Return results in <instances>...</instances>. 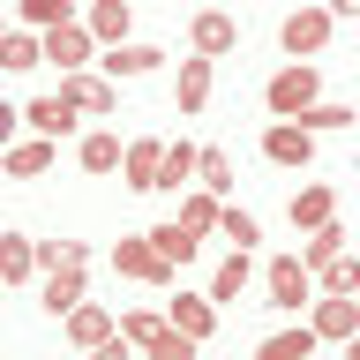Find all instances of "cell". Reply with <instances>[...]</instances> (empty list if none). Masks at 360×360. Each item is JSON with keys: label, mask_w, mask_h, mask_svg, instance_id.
<instances>
[{"label": "cell", "mask_w": 360, "mask_h": 360, "mask_svg": "<svg viewBox=\"0 0 360 360\" xmlns=\"http://www.w3.org/2000/svg\"><path fill=\"white\" fill-rule=\"evenodd\" d=\"M195 188H202V195H218V202L233 195V158H225L218 143H210V150L195 158Z\"/></svg>", "instance_id": "obj_26"}, {"label": "cell", "mask_w": 360, "mask_h": 360, "mask_svg": "<svg viewBox=\"0 0 360 360\" xmlns=\"http://www.w3.org/2000/svg\"><path fill=\"white\" fill-rule=\"evenodd\" d=\"M0 68H8V75H22V68H45L38 30H8V38H0Z\"/></svg>", "instance_id": "obj_28"}, {"label": "cell", "mask_w": 360, "mask_h": 360, "mask_svg": "<svg viewBox=\"0 0 360 360\" xmlns=\"http://www.w3.org/2000/svg\"><path fill=\"white\" fill-rule=\"evenodd\" d=\"M345 360H360V330H353V338H345Z\"/></svg>", "instance_id": "obj_40"}, {"label": "cell", "mask_w": 360, "mask_h": 360, "mask_svg": "<svg viewBox=\"0 0 360 360\" xmlns=\"http://www.w3.org/2000/svg\"><path fill=\"white\" fill-rule=\"evenodd\" d=\"M165 323H173L180 338H195V345H202V338L218 330V308H210V292H180V300H165Z\"/></svg>", "instance_id": "obj_15"}, {"label": "cell", "mask_w": 360, "mask_h": 360, "mask_svg": "<svg viewBox=\"0 0 360 360\" xmlns=\"http://www.w3.org/2000/svg\"><path fill=\"white\" fill-rule=\"evenodd\" d=\"M240 45V22L225 15V8H195L188 15V53H202V60H225Z\"/></svg>", "instance_id": "obj_7"}, {"label": "cell", "mask_w": 360, "mask_h": 360, "mask_svg": "<svg viewBox=\"0 0 360 360\" xmlns=\"http://www.w3.org/2000/svg\"><path fill=\"white\" fill-rule=\"evenodd\" d=\"M315 292H353V300H360V248H345L338 263L315 270Z\"/></svg>", "instance_id": "obj_29"}, {"label": "cell", "mask_w": 360, "mask_h": 360, "mask_svg": "<svg viewBox=\"0 0 360 360\" xmlns=\"http://www.w3.org/2000/svg\"><path fill=\"white\" fill-rule=\"evenodd\" d=\"M38 278V240L30 233H0V285H22Z\"/></svg>", "instance_id": "obj_19"}, {"label": "cell", "mask_w": 360, "mask_h": 360, "mask_svg": "<svg viewBox=\"0 0 360 360\" xmlns=\"http://www.w3.org/2000/svg\"><path fill=\"white\" fill-rule=\"evenodd\" d=\"M45 60L60 68V75H83V68H98V38H90L83 22H60V30H45Z\"/></svg>", "instance_id": "obj_8"}, {"label": "cell", "mask_w": 360, "mask_h": 360, "mask_svg": "<svg viewBox=\"0 0 360 360\" xmlns=\"http://www.w3.org/2000/svg\"><path fill=\"white\" fill-rule=\"evenodd\" d=\"M143 240H150V248H158V255H165V263H173V270H180V263H195V248H202V240H195V233H188V225H180V218L150 225Z\"/></svg>", "instance_id": "obj_21"}, {"label": "cell", "mask_w": 360, "mask_h": 360, "mask_svg": "<svg viewBox=\"0 0 360 360\" xmlns=\"http://www.w3.org/2000/svg\"><path fill=\"white\" fill-rule=\"evenodd\" d=\"M210 75H218V60L188 53V60H180V75H173V105H180V112H202V105H210Z\"/></svg>", "instance_id": "obj_17"}, {"label": "cell", "mask_w": 360, "mask_h": 360, "mask_svg": "<svg viewBox=\"0 0 360 360\" xmlns=\"http://www.w3.org/2000/svg\"><path fill=\"white\" fill-rule=\"evenodd\" d=\"M158 330H165V308H128V315H120V338H128L135 353H143Z\"/></svg>", "instance_id": "obj_35"}, {"label": "cell", "mask_w": 360, "mask_h": 360, "mask_svg": "<svg viewBox=\"0 0 360 360\" xmlns=\"http://www.w3.org/2000/svg\"><path fill=\"white\" fill-rule=\"evenodd\" d=\"M83 360H143V353H135V345H128V338H120V330H112L105 338V345H90V353Z\"/></svg>", "instance_id": "obj_37"}, {"label": "cell", "mask_w": 360, "mask_h": 360, "mask_svg": "<svg viewBox=\"0 0 360 360\" xmlns=\"http://www.w3.org/2000/svg\"><path fill=\"white\" fill-rule=\"evenodd\" d=\"M330 8H323V0H300V8H292L285 22H278V45H285L292 60H315V53H323V45H330Z\"/></svg>", "instance_id": "obj_2"}, {"label": "cell", "mask_w": 360, "mask_h": 360, "mask_svg": "<svg viewBox=\"0 0 360 360\" xmlns=\"http://www.w3.org/2000/svg\"><path fill=\"white\" fill-rule=\"evenodd\" d=\"M22 128H30V135H45V143H68V135L83 128V112H75L60 90H53V98H30V105H22Z\"/></svg>", "instance_id": "obj_10"}, {"label": "cell", "mask_w": 360, "mask_h": 360, "mask_svg": "<svg viewBox=\"0 0 360 360\" xmlns=\"http://www.w3.org/2000/svg\"><path fill=\"white\" fill-rule=\"evenodd\" d=\"M15 15H22V30H60V22H75V0H15Z\"/></svg>", "instance_id": "obj_25"}, {"label": "cell", "mask_w": 360, "mask_h": 360, "mask_svg": "<svg viewBox=\"0 0 360 360\" xmlns=\"http://www.w3.org/2000/svg\"><path fill=\"white\" fill-rule=\"evenodd\" d=\"M158 158H165V143H158V135H135L128 150H120V180H128L135 195H158Z\"/></svg>", "instance_id": "obj_14"}, {"label": "cell", "mask_w": 360, "mask_h": 360, "mask_svg": "<svg viewBox=\"0 0 360 360\" xmlns=\"http://www.w3.org/2000/svg\"><path fill=\"white\" fill-rule=\"evenodd\" d=\"M263 292H270V308H285V315H300L315 300V270L300 263V255H278V263L263 270Z\"/></svg>", "instance_id": "obj_5"}, {"label": "cell", "mask_w": 360, "mask_h": 360, "mask_svg": "<svg viewBox=\"0 0 360 360\" xmlns=\"http://www.w3.org/2000/svg\"><path fill=\"white\" fill-rule=\"evenodd\" d=\"M353 120H360L353 105H330V98H315V105L292 120V128H308V135H338V128H353Z\"/></svg>", "instance_id": "obj_33"}, {"label": "cell", "mask_w": 360, "mask_h": 360, "mask_svg": "<svg viewBox=\"0 0 360 360\" xmlns=\"http://www.w3.org/2000/svg\"><path fill=\"white\" fill-rule=\"evenodd\" d=\"M195 143H165V158H158V188H180V195H188V188H195Z\"/></svg>", "instance_id": "obj_23"}, {"label": "cell", "mask_w": 360, "mask_h": 360, "mask_svg": "<svg viewBox=\"0 0 360 360\" xmlns=\"http://www.w3.org/2000/svg\"><path fill=\"white\" fill-rule=\"evenodd\" d=\"M60 330H68V345H75V353H90V345H105L120 323H112L98 300H83V308H68V315H60Z\"/></svg>", "instance_id": "obj_16"}, {"label": "cell", "mask_w": 360, "mask_h": 360, "mask_svg": "<svg viewBox=\"0 0 360 360\" xmlns=\"http://www.w3.org/2000/svg\"><path fill=\"white\" fill-rule=\"evenodd\" d=\"M53 150H60V143H45V135H15V143L0 150V165H8V180H45L53 173Z\"/></svg>", "instance_id": "obj_13"}, {"label": "cell", "mask_w": 360, "mask_h": 360, "mask_svg": "<svg viewBox=\"0 0 360 360\" xmlns=\"http://www.w3.org/2000/svg\"><path fill=\"white\" fill-rule=\"evenodd\" d=\"M315 98H323V68H315V60H285V68L263 83V105L278 112V120H300Z\"/></svg>", "instance_id": "obj_1"}, {"label": "cell", "mask_w": 360, "mask_h": 360, "mask_svg": "<svg viewBox=\"0 0 360 360\" xmlns=\"http://www.w3.org/2000/svg\"><path fill=\"white\" fill-rule=\"evenodd\" d=\"M60 98L83 112V120H112V112H120V90H112L105 75H90V68L83 75H60Z\"/></svg>", "instance_id": "obj_9"}, {"label": "cell", "mask_w": 360, "mask_h": 360, "mask_svg": "<svg viewBox=\"0 0 360 360\" xmlns=\"http://www.w3.org/2000/svg\"><path fill=\"white\" fill-rule=\"evenodd\" d=\"M0 38H8V22H0Z\"/></svg>", "instance_id": "obj_41"}, {"label": "cell", "mask_w": 360, "mask_h": 360, "mask_svg": "<svg viewBox=\"0 0 360 360\" xmlns=\"http://www.w3.org/2000/svg\"><path fill=\"white\" fill-rule=\"evenodd\" d=\"M143 360H195V338H180L173 323H165V330H158L150 345H143Z\"/></svg>", "instance_id": "obj_36"}, {"label": "cell", "mask_w": 360, "mask_h": 360, "mask_svg": "<svg viewBox=\"0 0 360 360\" xmlns=\"http://www.w3.org/2000/svg\"><path fill=\"white\" fill-rule=\"evenodd\" d=\"M263 158H270V165L308 173V165H315V135H308V128H292V120H270V128H263Z\"/></svg>", "instance_id": "obj_11"}, {"label": "cell", "mask_w": 360, "mask_h": 360, "mask_svg": "<svg viewBox=\"0 0 360 360\" xmlns=\"http://www.w3.org/2000/svg\"><path fill=\"white\" fill-rule=\"evenodd\" d=\"M120 150H128V143H120L112 128H90L83 143H75V165H83L90 180H105V173H120Z\"/></svg>", "instance_id": "obj_18"}, {"label": "cell", "mask_w": 360, "mask_h": 360, "mask_svg": "<svg viewBox=\"0 0 360 360\" xmlns=\"http://www.w3.org/2000/svg\"><path fill=\"white\" fill-rule=\"evenodd\" d=\"M90 292H83V270H45V315H68V308H83Z\"/></svg>", "instance_id": "obj_24"}, {"label": "cell", "mask_w": 360, "mask_h": 360, "mask_svg": "<svg viewBox=\"0 0 360 360\" xmlns=\"http://www.w3.org/2000/svg\"><path fill=\"white\" fill-rule=\"evenodd\" d=\"M38 270H90V240H38Z\"/></svg>", "instance_id": "obj_34"}, {"label": "cell", "mask_w": 360, "mask_h": 360, "mask_svg": "<svg viewBox=\"0 0 360 360\" xmlns=\"http://www.w3.org/2000/svg\"><path fill=\"white\" fill-rule=\"evenodd\" d=\"M90 30V38H98V53H105V45H120L128 38V22H135V0H90L83 15H75Z\"/></svg>", "instance_id": "obj_12"}, {"label": "cell", "mask_w": 360, "mask_h": 360, "mask_svg": "<svg viewBox=\"0 0 360 360\" xmlns=\"http://www.w3.org/2000/svg\"><path fill=\"white\" fill-rule=\"evenodd\" d=\"M218 240H233V248L248 255V248L263 240V225H255V210H240V202H225V210H218Z\"/></svg>", "instance_id": "obj_31"}, {"label": "cell", "mask_w": 360, "mask_h": 360, "mask_svg": "<svg viewBox=\"0 0 360 360\" xmlns=\"http://www.w3.org/2000/svg\"><path fill=\"white\" fill-rule=\"evenodd\" d=\"M218 210H225V202L202 195V188H188V195H180V225H188L195 240H202V233H218Z\"/></svg>", "instance_id": "obj_32"}, {"label": "cell", "mask_w": 360, "mask_h": 360, "mask_svg": "<svg viewBox=\"0 0 360 360\" xmlns=\"http://www.w3.org/2000/svg\"><path fill=\"white\" fill-rule=\"evenodd\" d=\"M330 8V22H360V0H323Z\"/></svg>", "instance_id": "obj_39"}, {"label": "cell", "mask_w": 360, "mask_h": 360, "mask_svg": "<svg viewBox=\"0 0 360 360\" xmlns=\"http://www.w3.org/2000/svg\"><path fill=\"white\" fill-rule=\"evenodd\" d=\"M255 360H315V330L300 323V330H278V338H263V345H255Z\"/></svg>", "instance_id": "obj_30"}, {"label": "cell", "mask_w": 360, "mask_h": 360, "mask_svg": "<svg viewBox=\"0 0 360 360\" xmlns=\"http://www.w3.org/2000/svg\"><path fill=\"white\" fill-rule=\"evenodd\" d=\"M240 292H248V255L233 248V255H225V263L210 270V308H225V300H240Z\"/></svg>", "instance_id": "obj_27"}, {"label": "cell", "mask_w": 360, "mask_h": 360, "mask_svg": "<svg viewBox=\"0 0 360 360\" xmlns=\"http://www.w3.org/2000/svg\"><path fill=\"white\" fill-rule=\"evenodd\" d=\"M15 135H22V105H8V98H0V150H8Z\"/></svg>", "instance_id": "obj_38"}, {"label": "cell", "mask_w": 360, "mask_h": 360, "mask_svg": "<svg viewBox=\"0 0 360 360\" xmlns=\"http://www.w3.org/2000/svg\"><path fill=\"white\" fill-rule=\"evenodd\" d=\"M112 270H120V278H135V285H165V278H173V263H165L143 233H120V240H112Z\"/></svg>", "instance_id": "obj_6"}, {"label": "cell", "mask_w": 360, "mask_h": 360, "mask_svg": "<svg viewBox=\"0 0 360 360\" xmlns=\"http://www.w3.org/2000/svg\"><path fill=\"white\" fill-rule=\"evenodd\" d=\"M158 68H165V45H143V38H120V45L98 53V75H105L112 90H120V83H143V75H158Z\"/></svg>", "instance_id": "obj_3"}, {"label": "cell", "mask_w": 360, "mask_h": 360, "mask_svg": "<svg viewBox=\"0 0 360 360\" xmlns=\"http://www.w3.org/2000/svg\"><path fill=\"white\" fill-rule=\"evenodd\" d=\"M330 218H338V195L323 188V180L292 188V225H300V233H315V225H330Z\"/></svg>", "instance_id": "obj_20"}, {"label": "cell", "mask_w": 360, "mask_h": 360, "mask_svg": "<svg viewBox=\"0 0 360 360\" xmlns=\"http://www.w3.org/2000/svg\"><path fill=\"white\" fill-rule=\"evenodd\" d=\"M345 248H353V233H345V225L330 218V225H315L308 240H300V263H308V270H323V263H338Z\"/></svg>", "instance_id": "obj_22"}, {"label": "cell", "mask_w": 360, "mask_h": 360, "mask_svg": "<svg viewBox=\"0 0 360 360\" xmlns=\"http://www.w3.org/2000/svg\"><path fill=\"white\" fill-rule=\"evenodd\" d=\"M308 330H315V345H345V338L360 330V300L353 292H315L308 300Z\"/></svg>", "instance_id": "obj_4"}]
</instances>
